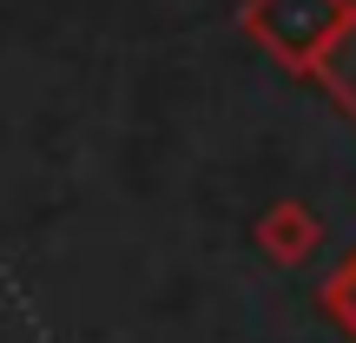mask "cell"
Segmentation results:
<instances>
[{"label":"cell","instance_id":"cell-4","mask_svg":"<svg viewBox=\"0 0 356 343\" xmlns=\"http://www.w3.org/2000/svg\"><path fill=\"white\" fill-rule=\"evenodd\" d=\"M323 317H330L337 330H350V343H356V251L323 278Z\"/></svg>","mask_w":356,"mask_h":343},{"label":"cell","instance_id":"cell-3","mask_svg":"<svg viewBox=\"0 0 356 343\" xmlns=\"http://www.w3.org/2000/svg\"><path fill=\"white\" fill-rule=\"evenodd\" d=\"M310 79H317L323 93H330V106L356 126V0L343 7V20H337V33L323 40L317 66H310Z\"/></svg>","mask_w":356,"mask_h":343},{"label":"cell","instance_id":"cell-2","mask_svg":"<svg viewBox=\"0 0 356 343\" xmlns=\"http://www.w3.org/2000/svg\"><path fill=\"white\" fill-rule=\"evenodd\" d=\"M251 238H257V251H264L277 271H297V264H310V257H317L323 225H317V212H310V205L277 198V205H270V212L251 225Z\"/></svg>","mask_w":356,"mask_h":343},{"label":"cell","instance_id":"cell-1","mask_svg":"<svg viewBox=\"0 0 356 343\" xmlns=\"http://www.w3.org/2000/svg\"><path fill=\"white\" fill-rule=\"evenodd\" d=\"M350 0H238V26L284 66V73H304L317 66L323 40L337 33Z\"/></svg>","mask_w":356,"mask_h":343}]
</instances>
